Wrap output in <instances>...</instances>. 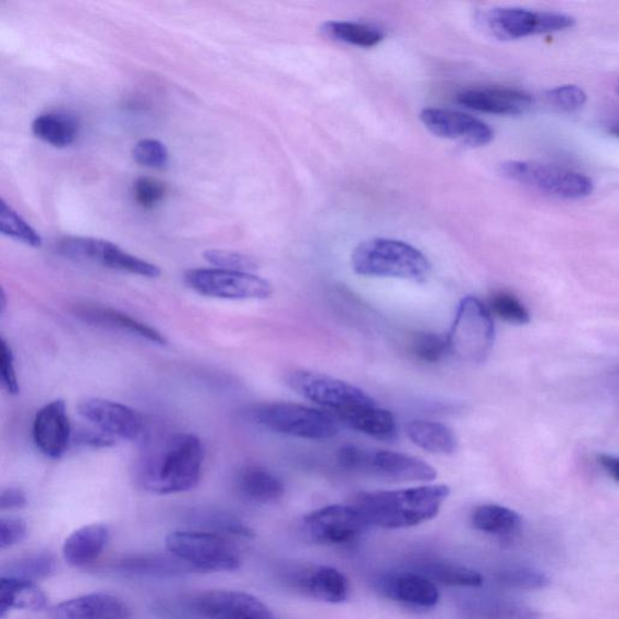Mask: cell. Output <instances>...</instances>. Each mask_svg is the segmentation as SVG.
<instances>
[{"label":"cell","mask_w":619,"mask_h":619,"mask_svg":"<svg viewBox=\"0 0 619 619\" xmlns=\"http://www.w3.org/2000/svg\"><path fill=\"white\" fill-rule=\"evenodd\" d=\"M407 434L412 443L432 454L452 455L458 447L453 430L441 422L411 421L407 424Z\"/></svg>","instance_id":"27"},{"label":"cell","mask_w":619,"mask_h":619,"mask_svg":"<svg viewBox=\"0 0 619 619\" xmlns=\"http://www.w3.org/2000/svg\"><path fill=\"white\" fill-rule=\"evenodd\" d=\"M422 124L433 135L456 141L469 147H483L494 140V132L484 121L463 112L428 108L420 114Z\"/></svg>","instance_id":"15"},{"label":"cell","mask_w":619,"mask_h":619,"mask_svg":"<svg viewBox=\"0 0 619 619\" xmlns=\"http://www.w3.org/2000/svg\"><path fill=\"white\" fill-rule=\"evenodd\" d=\"M79 316L84 321H87L95 325H100L109 328V330H115L136 335L156 345L167 344L166 338L161 332L154 330L153 327L133 319L131 318V316L117 311L114 309L101 307H84L79 310Z\"/></svg>","instance_id":"25"},{"label":"cell","mask_w":619,"mask_h":619,"mask_svg":"<svg viewBox=\"0 0 619 619\" xmlns=\"http://www.w3.org/2000/svg\"><path fill=\"white\" fill-rule=\"evenodd\" d=\"M410 352L422 362H440L449 352L447 338L435 333H418L411 340Z\"/></svg>","instance_id":"40"},{"label":"cell","mask_w":619,"mask_h":619,"mask_svg":"<svg viewBox=\"0 0 619 619\" xmlns=\"http://www.w3.org/2000/svg\"><path fill=\"white\" fill-rule=\"evenodd\" d=\"M133 159L139 165L151 168H163L168 163L166 145L157 140H142L132 150Z\"/></svg>","instance_id":"41"},{"label":"cell","mask_w":619,"mask_h":619,"mask_svg":"<svg viewBox=\"0 0 619 619\" xmlns=\"http://www.w3.org/2000/svg\"><path fill=\"white\" fill-rule=\"evenodd\" d=\"M340 466L393 482H431L436 471L424 461L394 452L346 445L338 453Z\"/></svg>","instance_id":"8"},{"label":"cell","mask_w":619,"mask_h":619,"mask_svg":"<svg viewBox=\"0 0 619 619\" xmlns=\"http://www.w3.org/2000/svg\"><path fill=\"white\" fill-rule=\"evenodd\" d=\"M461 611L467 619H539V614L524 604L499 598H473Z\"/></svg>","instance_id":"29"},{"label":"cell","mask_w":619,"mask_h":619,"mask_svg":"<svg viewBox=\"0 0 619 619\" xmlns=\"http://www.w3.org/2000/svg\"><path fill=\"white\" fill-rule=\"evenodd\" d=\"M203 258L214 265L215 269L228 272L254 274L259 268L256 259L239 252L208 250L203 252Z\"/></svg>","instance_id":"39"},{"label":"cell","mask_w":619,"mask_h":619,"mask_svg":"<svg viewBox=\"0 0 619 619\" xmlns=\"http://www.w3.org/2000/svg\"><path fill=\"white\" fill-rule=\"evenodd\" d=\"M79 416L90 423V427L100 431L117 442L120 440L136 442L143 441L147 431L142 417L136 410L101 398L81 400L78 406Z\"/></svg>","instance_id":"13"},{"label":"cell","mask_w":619,"mask_h":619,"mask_svg":"<svg viewBox=\"0 0 619 619\" xmlns=\"http://www.w3.org/2000/svg\"><path fill=\"white\" fill-rule=\"evenodd\" d=\"M56 572V561L51 553L31 554L0 567V576L34 582L51 577Z\"/></svg>","instance_id":"35"},{"label":"cell","mask_w":619,"mask_h":619,"mask_svg":"<svg viewBox=\"0 0 619 619\" xmlns=\"http://www.w3.org/2000/svg\"><path fill=\"white\" fill-rule=\"evenodd\" d=\"M166 550L191 572L226 573L241 566L235 545L208 531H176L165 541Z\"/></svg>","instance_id":"5"},{"label":"cell","mask_w":619,"mask_h":619,"mask_svg":"<svg viewBox=\"0 0 619 619\" xmlns=\"http://www.w3.org/2000/svg\"><path fill=\"white\" fill-rule=\"evenodd\" d=\"M117 572L131 576L173 577L191 572L176 557L163 555H133L124 557L115 565Z\"/></svg>","instance_id":"30"},{"label":"cell","mask_w":619,"mask_h":619,"mask_svg":"<svg viewBox=\"0 0 619 619\" xmlns=\"http://www.w3.org/2000/svg\"><path fill=\"white\" fill-rule=\"evenodd\" d=\"M0 390L11 396L20 394L14 355L2 336H0Z\"/></svg>","instance_id":"43"},{"label":"cell","mask_w":619,"mask_h":619,"mask_svg":"<svg viewBox=\"0 0 619 619\" xmlns=\"http://www.w3.org/2000/svg\"><path fill=\"white\" fill-rule=\"evenodd\" d=\"M598 463L615 482H618V458L616 456L600 454Z\"/></svg>","instance_id":"48"},{"label":"cell","mask_w":619,"mask_h":619,"mask_svg":"<svg viewBox=\"0 0 619 619\" xmlns=\"http://www.w3.org/2000/svg\"><path fill=\"white\" fill-rule=\"evenodd\" d=\"M418 573L441 585L461 588H478L483 585V577L476 570L454 565L445 562H428Z\"/></svg>","instance_id":"33"},{"label":"cell","mask_w":619,"mask_h":619,"mask_svg":"<svg viewBox=\"0 0 619 619\" xmlns=\"http://www.w3.org/2000/svg\"><path fill=\"white\" fill-rule=\"evenodd\" d=\"M26 521L19 518H0V551L14 548L27 537Z\"/></svg>","instance_id":"45"},{"label":"cell","mask_w":619,"mask_h":619,"mask_svg":"<svg viewBox=\"0 0 619 619\" xmlns=\"http://www.w3.org/2000/svg\"><path fill=\"white\" fill-rule=\"evenodd\" d=\"M351 265L361 276L394 277L414 283L427 281L431 273V264L421 251L393 239L362 242L352 252Z\"/></svg>","instance_id":"3"},{"label":"cell","mask_w":619,"mask_h":619,"mask_svg":"<svg viewBox=\"0 0 619 619\" xmlns=\"http://www.w3.org/2000/svg\"><path fill=\"white\" fill-rule=\"evenodd\" d=\"M451 495L447 485H424L394 491L361 493L354 506L367 527L406 529L432 520Z\"/></svg>","instance_id":"2"},{"label":"cell","mask_w":619,"mask_h":619,"mask_svg":"<svg viewBox=\"0 0 619 619\" xmlns=\"http://www.w3.org/2000/svg\"><path fill=\"white\" fill-rule=\"evenodd\" d=\"M194 524L201 527L202 531L213 532L221 537L240 539H254V531L240 518L215 509H205L192 515Z\"/></svg>","instance_id":"34"},{"label":"cell","mask_w":619,"mask_h":619,"mask_svg":"<svg viewBox=\"0 0 619 619\" xmlns=\"http://www.w3.org/2000/svg\"><path fill=\"white\" fill-rule=\"evenodd\" d=\"M497 579L505 587L523 590L543 589L550 585L548 575L528 567L504 570Z\"/></svg>","instance_id":"38"},{"label":"cell","mask_w":619,"mask_h":619,"mask_svg":"<svg viewBox=\"0 0 619 619\" xmlns=\"http://www.w3.org/2000/svg\"><path fill=\"white\" fill-rule=\"evenodd\" d=\"M237 490L246 500L259 505H274L285 496L284 482L268 468L250 465L237 476Z\"/></svg>","instance_id":"24"},{"label":"cell","mask_w":619,"mask_h":619,"mask_svg":"<svg viewBox=\"0 0 619 619\" xmlns=\"http://www.w3.org/2000/svg\"><path fill=\"white\" fill-rule=\"evenodd\" d=\"M60 256L76 262L93 263L104 268L157 278L162 269L124 251L111 241L84 236H66L57 242Z\"/></svg>","instance_id":"10"},{"label":"cell","mask_w":619,"mask_h":619,"mask_svg":"<svg viewBox=\"0 0 619 619\" xmlns=\"http://www.w3.org/2000/svg\"><path fill=\"white\" fill-rule=\"evenodd\" d=\"M501 175L516 184L556 199L581 200L592 196L593 181L584 174L531 162H506Z\"/></svg>","instance_id":"7"},{"label":"cell","mask_w":619,"mask_h":619,"mask_svg":"<svg viewBox=\"0 0 619 619\" xmlns=\"http://www.w3.org/2000/svg\"><path fill=\"white\" fill-rule=\"evenodd\" d=\"M456 101L473 111L496 115H521L532 107L529 93L507 88L464 90L456 96Z\"/></svg>","instance_id":"20"},{"label":"cell","mask_w":619,"mask_h":619,"mask_svg":"<svg viewBox=\"0 0 619 619\" xmlns=\"http://www.w3.org/2000/svg\"><path fill=\"white\" fill-rule=\"evenodd\" d=\"M482 26L497 40L517 41L530 35L554 33L574 27L573 16L554 11L523 8H494L479 16Z\"/></svg>","instance_id":"9"},{"label":"cell","mask_w":619,"mask_h":619,"mask_svg":"<svg viewBox=\"0 0 619 619\" xmlns=\"http://www.w3.org/2000/svg\"><path fill=\"white\" fill-rule=\"evenodd\" d=\"M376 588L393 601L418 609H432L440 592L429 578L418 573L387 574L376 581Z\"/></svg>","instance_id":"19"},{"label":"cell","mask_w":619,"mask_h":619,"mask_svg":"<svg viewBox=\"0 0 619 619\" xmlns=\"http://www.w3.org/2000/svg\"><path fill=\"white\" fill-rule=\"evenodd\" d=\"M472 527L495 537H511L521 526L520 516L511 508L500 505H483L473 511Z\"/></svg>","instance_id":"31"},{"label":"cell","mask_w":619,"mask_h":619,"mask_svg":"<svg viewBox=\"0 0 619 619\" xmlns=\"http://www.w3.org/2000/svg\"><path fill=\"white\" fill-rule=\"evenodd\" d=\"M166 194L162 181L150 177H141L133 184V197L142 208L153 209Z\"/></svg>","instance_id":"44"},{"label":"cell","mask_w":619,"mask_h":619,"mask_svg":"<svg viewBox=\"0 0 619 619\" xmlns=\"http://www.w3.org/2000/svg\"><path fill=\"white\" fill-rule=\"evenodd\" d=\"M0 234L33 248L43 245L41 234L2 198H0Z\"/></svg>","instance_id":"36"},{"label":"cell","mask_w":619,"mask_h":619,"mask_svg":"<svg viewBox=\"0 0 619 619\" xmlns=\"http://www.w3.org/2000/svg\"><path fill=\"white\" fill-rule=\"evenodd\" d=\"M186 285L203 297L224 300H265L273 296V285L251 273L222 269H190L185 276Z\"/></svg>","instance_id":"12"},{"label":"cell","mask_w":619,"mask_h":619,"mask_svg":"<svg viewBox=\"0 0 619 619\" xmlns=\"http://www.w3.org/2000/svg\"><path fill=\"white\" fill-rule=\"evenodd\" d=\"M145 442L147 446L136 466V482L143 490L173 495L198 487L205 449L197 435L175 432L152 443Z\"/></svg>","instance_id":"1"},{"label":"cell","mask_w":619,"mask_h":619,"mask_svg":"<svg viewBox=\"0 0 619 619\" xmlns=\"http://www.w3.org/2000/svg\"><path fill=\"white\" fill-rule=\"evenodd\" d=\"M250 417L264 429L300 440L327 441L339 433V424L331 412L299 404H263L253 407Z\"/></svg>","instance_id":"4"},{"label":"cell","mask_w":619,"mask_h":619,"mask_svg":"<svg viewBox=\"0 0 619 619\" xmlns=\"http://www.w3.org/2000/svg\"><path fill=\"white\" fill-rule=\"evenodd\" d=\"M489 311L508 323L524 325L530 322V313L523 302L504 290L491 296Z\"/></svg>","instance_id":"37"},{"label":"cell","mask_w":619,"mask_h":619,"mask_svg":"<svg viewBox=\"0 0 619 619\" xmlns=\"http://www.w3.org/2000/svg\"><path fill=\"white\" fill-rule=\"evenodd\" d=\"M27 505V497L19 489H7L0 491V511L7 509L22 508Z\"/></svg>","instance_id":"47"},{"label":"cell","mask_w":619,"mask_h":619,"mask_svg":"<svg viewBox=\"0 0 619 619\" xmlns=\"http://www.w3.org/2000/svg\"><path fill=\"white\" fill-rule=\"evenodd\" d=\"M321 33L328 40L366 48L378 45L385 38L382 29L373 24L350 21L324 22Z\"/></svg>","instance_id":"32"},{"label":"cell","mask_w":619,"mask_h":619,"mask_svg":"<svg viewBox=\"0 0 619 619\" xmlns=\"http://www.w3.org/2000/svg\"><path fill=\"white\" fill-rule=\"evenodd\" d=\"M289 585L305 596L328 604H342L349 598L347 578L331 566L307 565L292 570Z\"/></svg>","instance_id":"18"},{"label":"cell","mask_w":619,"mask_h":619,"mask_svg":"<svg viewBox=\"0 0 619 619\" xmlns=\"http://www.w3.org/2000/svg\"><path fill=\"white\" fill-rule=\"evenodd\" d=\"M286 385L300 397L333 411V416L351 408L376 405L375 400L361 388L321 373L309 371L289 373Z\"/></svg>","instance_id":"11"},{"label":"cell","mask_w":619,"mask_h":619,"mask_svg":"<svg viewBox=\"0 0 619 619\" xmlns=\"http://www.w3.org/2000/svg\"><path fill=\"white\" fill-rule=\"evenodd\" d=\"M305 527L311 541L328 545L355 540L368 528L352 505H333L316 509L306 517Z\"/></svg>","instance_id":"14"},{"label":"cell","mask_w":619,"mask_h":619,"mask_svg":"<svg viewBox=\"0 0 619 619\" xmlns=\"http://www.w3.org/2000/svg\"><path fill=\"white\" fill-rule=\"evenodd\" d=\"M334 417L350 429L376 440L394 441L397 436V423L393 412L378 405L351 408Z\"/></svg>","instance_id":"22"},{"label":"cell","mask_w":619,"mask_h":619,"mask_svg":"<svg viewBox=\"0 0 619 619\" xmlns=\"http://www.w3.org/2000/svg\"><path fill=\"white\" fill-rule=\"evenodd\" d=\"M545 101L563 112H575L587 102V93L576 85H563L545 93Z\"/></svg>","instance_id":"42"},{"label":"cell","mask_w":619,"mask_h":619,"mask_svg":"<svg viewBox=\"0 0 619 619\" xmlns=\"http://www.w3.org/2000/svg\"><path fill=\"white\" fill-rule=\"evenodd\" d=\"M192 608L208 619H274L268 606L237 590L205 592L194 599Z\"/></svg>","instance_id":"16"},{"label":"cell","mask_w":619,"mask_h":619,"mask_svg":"<svg viewBox=\"0 0 619 619\" xmlns=\"http://www.w3.org/2000/svg\"><path fill=\"white\" fill-rule=\"evenodd\" d=\"M71 441L91 447H111L117 444V441L107 434L97 431L93 428H82L77 432L73 431Z\"/></svg>","instance_id":"46"},{"label":"cell","mask_w":619,"mask_h":619,"mask_svg":"<svg viewBox=\"0 0 619 619\" xmlns=\"http://www.w3.org/2000/svg\"><path fill=\"white\" fill-rule=\"evenodd\" d=\"M55 619H129L128 605L111 594L93 593L55 606Z\"/></svg>","instance_id":"21"},{"label":"cell","mask_w":619,"mask_h":619,"mask_svg":"<svg viewBox=\"0 0 619 619\" xmlns=\"http://www.w3.org/2000/svg\"><path fill=\"white\" fill-rule=\"evenodd\" d=\"M8 306V297L5 290L0 287V313H3Z\"/></svg>","instance_id":"49"},{"label":"cell","mask_w":619,"mask_h":619,"mask_svg":"<svg viewBox=\"0 0 619 619\" xmlns=\"http://www.w3.org/2000/svg\"><path fill=\"white\" fill-rule=\"evenodd\" d=\"M46 608V596L33 582L0 576V618L12 610L38 611Z\"/></svg>","instance_id":"26"},{"label":"cell","mask_w":619,"mask_h":619,"mask_svg":"<svg viewBox=\"0 0 619 619\" xmlns=\"http://www.w3.org/2000/svg\"><path fill=\"white\" fill-rule=\"evenodd\" d=\"M446 338L449 352L460 361H487L495 344L491 312L479 299L471 296L464 298L460 301L451 333Z\"/></svg>","instance_id":"6"},{"label":"cell","mask_w":619,"mask_h":619,"mask_svg":"<svg viewBox=\"0 0 619 619\" xmlns=\"http://www.w3.org/2000/svg\"><path fill=\"white\" fill-rule=\"evenodd\" d=\"M111 538L104 524L82 527L66 540L64 544L65 561L76 567L88 566L99 560Z\"/></svg>","instance_id":"23"},{"label":"cell","mask_w":619,"mask_h":619,"mask_svg":"<svg viewBox=\"0 0 619 619\" xmlns=\"http://www.w3.org/2000/svg\"><path fill=\"white\" fill-rule=\"evenodd\" d=\"M71 435L67 406L63 399L53 400L36 412L33 440L46 457H63L71 442Z\"/></svg>","instance_id":"17"},{"label":"cell","mask_w":619,"mask_h":619,"mask_svg":"<svg viewBox=\"0 0 619 619\" xmlns=\"http://www.w3.org/2000/svg\"><path fill=\"white\" fill-rule=\"evenodd\" d=\"M32 132L36 139L56 148H66L76 142L79 124L75 117L60 112L44 113L32 123Z\"/></svg>","instance_id":"28"}]
</instances>
